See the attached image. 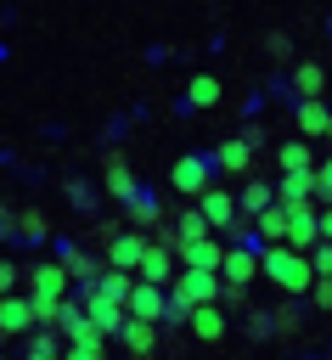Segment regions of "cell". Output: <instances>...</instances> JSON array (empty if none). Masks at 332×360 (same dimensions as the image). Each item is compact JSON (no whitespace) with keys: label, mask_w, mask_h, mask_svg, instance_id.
<instances>
[{"label":"cell","mask_w":332,"mask_h":360,"mask_svg":"<svg viewBox=\"0 0 332 360\" xmlns=\"http://www.w3.org/2000/svg\"><path fill=\"white\" fill-rule=\"evenodd\" d=\"M259 270L293 298V292H309L315 287V270H309V253H293V248H264V259H259Z\"/></svg>","instance_id":"1"},{"label":"cell","mask_w":332,"mask_h":360,"mask_svg":"<svg viewBox=\"0 0 332 360\" xmlns=\"http://www.w3.org/2000/svg\"><path fill=\"white\" fill-rule=\"evenodd\" d=\"M146 248H152V236L146 231H118L113 242H107V270H141V259H146Z\"/></svg>","instance_id":"2"},{"label":"cell","mask_w":332,"mask_h":360,"mask_svg":"<svg viewBox=\"0 0 332 360\" xmlns=\"http://www.w3.org/2000/svg\"><path fill=\"white\" fill-rule=\"evenodd\" d=\"M84 315H90V326L101 332V338H118L124 332V321H129V309L124 304H113L107 292H96V287H84Z\"/></svg>","instance_id":"3"},{"label":"cell","mask_w":332,"mask_h":360,"mask_svg":"<svg viewBox=\"0 0 332 360\" xmlns=\"http://www.w3.org/2000/svg\"><path fill=\"white\" fill-rule=\"evenodd\" d=\"M287 248L293 253H315L321 248V214H315V202H304V208H287Z\"/></svg>","instance_id":"4"},{"label":"cell","mask_w":332,"mask_h":360,"mask_svg":"<svg viewBox=\"0 0 332 360\" xmlns=\"http://www.w3.org/2000/svg\"><path fill=\"white\" fill-rule=\"evenodd\" d=\"M129 321H146V326H158L163 315H169V287H152V281H135V292H129Z\"/></svg>","instance_id":"5"},{"label":"cell","mask_w":332,"mask_h":360,"mask_svg":"<svg viewBox=\"0 0 332 360\" xmlns=\"http://www.w3.org/2000/svg\"><path fill=\"white\" fill-rule=\"evenodd\" d=\"M197 214L208 219V231H231V225H236V197L219 191V186H208V191L197 197Z\"/></svg>","instance_id":"6"},{"label":"cell","mask_w":332,"mask_h":360,"mask_svg":"<svg viewBox=\"0 0 332 360\" xmlns=\"http://www.w3.org/2000/svg\"><path fill=\"white\" fill-rule=\"evenodd\" d=\"M68 281H73V276L62 270V259H56V264H34V270H28V287H34L28 298H45V304H62V292H68Z\"/></svg>","instance_id":"7"},{"label":"cell","mask_w":332,"mask_h":360,"mask_svg":"<svg viewBox=\"0 0 332 360\" xmlns=\"http://www.w3.org/2000/svg\"><path fill=\"white\" fill-rule=\"evenodd\" d=\"M315 197V169H287L276 186V208H304Z\"/></svg>","instance_id":"8"},{"label":"cell","mask_w":332,"mask_h":360,"mask_svg":"<svg viewBox=\"0 0 332 360\" xmlns=\"http://www.w3.org/2000/svg\"><path fill=\"white\" fill-rule=\"evenodd\" d=\"M174 259H180L186 270H208V276H219V264H225V248H219L214 236H203V242H186Z\"/></svg>","instance_id":"9"},{"label":"cell","mask_w":332,"mask_h":360,"mask_svg":"<svg viewBox=\"0 0 332 360\" xmlns=\"http://www.w3.org/2000/svg\"><path fill=\"white\" fill-rule=\"evenodd\" d=\"M169 180H174V191H186V197H203V191H208V163H203V158H174Z\"/></svg>","instance_id":"10"},{"label":"cell","mask_w":332,"mask_h":360,"mask_svg":"<svg viewBox=\"0 0 332 360\" xmlns=\"http://www.w3.org/2000/svg\"><path fill=\"white\" fill-rule=\"evenodd\" d=\"M107 197H118V202H135V197H141V186H135L124 152H107Z\"/></svg>","instance_id":"11"},{"label":"cell","mask_w":332,"mask_h":360,"mask_svg":"<svg viewBox=\"0 0 332 360\" xmlns=\"http://www.w3.org/2000/svg\"><path fill=\"white\" fill-rule=\"evenodd\" d=\"M259 276V259L248 253V248H225V264H219V281L225 287H242L248 292V281Z\"/></svg>","instance_id":"12"},{"label":"cell","mask_w":332,"mask_h":360,"mask_svg":"<svg viewBox=\"0 0 332 360\" xmlns=\"http://www.w3.org/2000/svg\"><path fill=\"white\" fill-rule=\"evenodd\" d=\"M34 326V298H0V338H17V332H28Z\"/></svg>","instance_id":"13"},{"label":"cell","mask_w":332,"mask_h":360,"mask_svg":"<svg viewBox=\"0 0 332 360\" xmlns=\"http://www.w3.org/2000/svg\"><path fill=\"white\" fill-rule=\"evenodd\" d=\"M141 281H152V287H169L174 281V248H146V259H141Z\"/></svg>","instance_id":"14"},{"label":"cell","mask_w":332,"mask_h":360,"mask_svg":"<svg viewBox=\"0 0 332 360\" xmlns=\"http://www.w3.org/2000/svg\"><path fill=\"white\" fill-rule=\"evenodd\" d=\"M214 163H219V169H231V174H248V169H253V146H248L242 135H231V141H219Z\"/></svg>","instance_id":"15"},{"label":"cell","mask_w":332,"mask_h":360,"mask_svg":"<svg viewBox=\"0 0 332 360\" xmlns=\"http://www.w3.org/2000/svg\"><path fill=\"white\" fill-rule=\"evenodd\" d=\"M298 129H304V135H332V107H326L321 96L298 101Z\"/></svg>","instance_id":"16"},{"label":"cell","mask_w":332,"mask_h":360,"mask_svg":"<svg viewBox=\"0 0 332 360\" xmlns=\"http://www.w3.org/2000/svg\"><path fill=\"white\" fill-rule=\"evenodd\" d=\"M203 343H219L225 338V315H219V304H203V309H191V321H186Z\"/></svg>","instance_id":"17"},{"label":"cell","mask_w":332,"mask_h":360,"mask_svg":"<svg viewBox=\"0 0 332 360\" xmlns=\"http://www.w3.org/2000/svg\"><path fill=\"white\" fill-rule=\"evenodd\" d=\"M293 90H298V101L321 96V90H326V68H321V62H298V68H293Z\"/></svg>","instance_id":"18"},{"label":"cell","mask_w":332,"mask_h":360,"mask_svg":"<svg viewBox=\"0 0 332 360\" xmlns=\"http://www.w3.org/2000/svg\"><path fill=\"white\" fill-rule=\"evenodd\" d=\"M118 338H124V349H129L135 360H152V349H158V338H152V326H146V321H124V332H118Z\"/></svg>","instance_id":"19"},{"label":"cell","mask_w":332,"mask_h":360,"mask_svg":"<svg viewBox=\"0 0 332 360\" xmlns=\"http://www.w3.org/2000/svg\"><path fill=\"white\" fill-rule=\"evenodd\" d=\"M236 202H242V214H253V219H259L264 208H276V186H264V180H248Z\"/></svg>","instance_id":"20"},{"label":"cell","mask_w":332,"mask_h":360,"mask_svg":"<svg viewBox=\"0 0 332 360\" xmlns=\"http://www.w3.org/2000/svg\"><path fill=\"white\" fill-rule=\"evenodd\" d=\"M174 236H180V248H186V242H203V236H208V219L197 214V202H191V208H180V219H174ZM180 248H174V253H180Z\"/></svg>","instance_id":"21"},{"label":"cell","mask_w":332,"mask_h":360,"mask_svg":"<svg viewBox=\"0 0 332 360\" xmlns=\"http://www.w3.org/2000/svg\"><path fill=\"white\" fill-rule=\"evenodd\" d=\"M62 270H68V276H79L84 287H96V281H101V264H96L90 253H79V248H68V253H62Z\"/></svg>","instance_id":"22"},{"label":"cell","mask_w":332,"mask_h":360,"mask_svg":"<svg viewBox=\"0 0 332 360\" xmlns=\"http://www.w3.org/2000/svg\"><path fill=\"white\" fill-rule=\"evenodd\" d=\"M253 225H259V236H264L270 248H281V242H287V208H264Z\"/></svg>","instance_id":"23"},{"label":"cell","mask_w":332,"mask_h":360,"mask_svg":"<svg viewBox=\"0 0 332 360\" xmlns=\"http://www.w3.org/2000/svg\"><path fill=\"white\" fill-rule=\"evenodd\" d=\"M129 219H135V231H158V225H163V208H158V202L141 191V197L129 202Z\"/></svg>","instance_id":"24"},{"label":"cell","mask_w":332,"mask_h":360,"mask_svg":"<svg viewBox=\"0 0 332 360\" xmlns=\"http://www.w3.org/2000/svg\"><path fill=\"white\" fill-rule=\"evenodd\" d=\"M17 236H23V242H45V236H51V219H45L39 208H23V214H17Z\"/></svg>","instance_id":"25"},{"label":"cell","mask_w":332,"mask_h":360,"mask_svg":"<svg viewBox=\"0 0 332 360\" xmlns=\"http://www.w3.org/2000/svg\"><path fill=\"white\" fill-rule=\"evenodd\" d=\"M96 292H107L113 304H129V292H135V281H129L124 270H101V281H96Z\"/></svg>","instance_id":"26"},{"label":"cell","mask_w":332,"mask_h":360,"mask_svg":"<svg viewBox=\"0 0 332 360\" xmlns=\"http://www.w3.org/2000/svg\"><path fill=\"white\" fill-rule=\"evenodd\" d=\"M186 96H191V107H214V101H219V79H214V73H197V79L186 84Z\"/></svg>","instance_id":"27"},{"label":"cell","mask_w":332,"mask_h":360,"mask_svg":"<svg viewBox=\"0 0 332 360\" xmlns=\"http://www.w3.org/2000/svg\"><path fill=\"white\" fill-rule=\"evenodd\" d=\"M270 321H276V332H281V338H298V321H304V315H298V304H293V298H281V304L270 309Z\"/></svg>","instance_id":"28"},{"label":"cell","mask_w":332,"mask_h":360,"mask_svg":"<svg viewBox=\"0 0 332 360\" xmlns=\"http://www.w3.org/2000/svg\"><path fill=\"white\" fill-rule=\"evenodd\" d=\"M276 158H281V174H287V169H315V158H309V146H304V141H287Z\"/></svg>","instance_id":"29"},{"label":"cell","mask_w":332,"mask_h":360,"mask_svg":"<svg viewBox=\"0 0 332 360\" xmlns=\"http://www.w3.org/2000/svg\"><path fill=\"white\" fill-rule=\"evenodd\" d=\"M264 56H270V62H287V56H293V39H287L281 28H270V34H264Z\"/></svg>","instance_id":"30"},{"label":"cell","mask_w":332,"mask_h":360,"mask_svg":"<svg viewBox=\"0 0 332 360\" xmlns=\"http://www.w3.org/2000/svg\"><path fill=\"white\" fill-rule=\"evenodd\" d=\"M309 270H315V281H332V242H321L309 253Z\"/></svg>","instance_id":"31"},{"label":"cell","mask_w":332,"mask_h":360,"mask_svg":"<svg viewBox=\"0 0 332 360\" xmlns=\"http://www.w3.org/2000/svg\"><path fill=\"white\" fill-rule=\"evenodd\" d=\"M315 197L332 208V158H326V163H315Z\"/></svg>","instance_id":"32"},{"label":"cell","mask_w":332,"mask_h":360,"mask_svg":"<svg viewBox=\"0 0 332 360\" xmlns=\"http://www.w3.org/2000/svg\"><path fill=\"white\" fill-rule=\"evenodd\" d=\"M62 360H101V338H90V343H68Z\"/></svg>","instance_id":"33"},{"label":"cell","mask_w":332,"mask_h":360,"mask_svg":"<svg viewBox=\"0 0 332 360\" xmlns=\"http://www.w3.org/2000/svg\"><path fill=\"white\" fill-rule=\"evenodd\" d=\"M68 197H73V208H96V191L84 180H68Z\"/></svg>","instance_id":"34"},{"label":"cell","mask_w":332,"mask_h":360,"mask_svg":"<svg viewBox=\"0 0 332 360\" xmlns=\"http://www.w3.org/2000/svg\"><path fill=\"white\" fill-rule=\"evenodd\" d=\"M11 287H17V264L0 259V298H11Z\"/></svg>","instance_id":"35"},{"label":"cell","mask_w":332,"mask_h":360,"mask_svg":"<svg viewBox=\"0 0 332 360\" xmlns=\"http://www.w3.org/2000/svg\"><path fill=\"white\" fill-rule=\"evenodd\" d=\"M28 360H56V338H34V349H28Z\"/></svg>","instance_id":"36"},{"label":"cell","mask_w":332,"mask_h":360,"mask_svg":"<svg viewBox=\"0 0 332 360\" xmlns=\"http://www.w3.org/2000/svg\"><path fill=\"white\" fill-rule=\"evenodd\" d=\"M270 332H276L270 315H253V321H248V338H270Z\"/></svg>","instance_id":"37"},{"label":"cell","mask_w":332,"mask_h":360,"mask_svg":"<svg viewBox=\"0 0 332 360\" xmlns=\"http://www.w3.org/2000/svg\"><path fill=\"white\" fill-rule=\"evenodd\" d=\"M309 298H315L321 309H332V281H315V287H309Z\"/></svg>","instance_id":"38"},{"label":"cell","mask_w":332,"mask_h":360,"mask_svg":"<svg viewBox=\"0 0 332 360\" xmlns=\"http://www.w3.org/2000/svg\"><path fill=\"white\" fill-rule=\"evenodd\" d=\"M0 236H17V214H11L6 202H0Z\"/></svg>","instance_id":"39"},{"label":"cell","mask_w":332,"mask_h":360,"mask_svg":"<svg viewBox=\"0 0 332 360\" xmlns=\"http://www.w3.org/2000/svg\"><path fill=\"white\" fill-rule=\"evenodd\" d=\"M321 242H332V208H321Z\"/></svg>","instance_id":"40"}]
</instances>
